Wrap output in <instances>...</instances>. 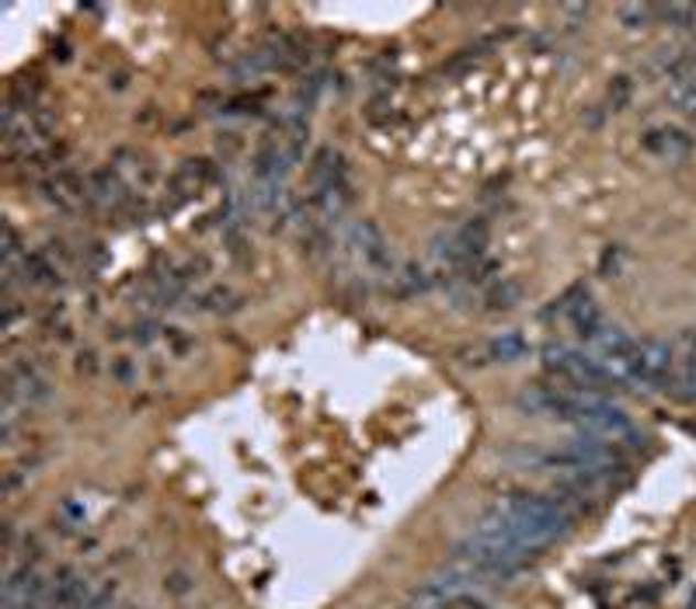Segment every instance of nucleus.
<instances>
[{
    "instance_id": "nucleus-1",
    "label": "nucleus",
    "mask_w": 696,
    "mask_h": 609,
    "mask_svg": "<svg viewBox=\"0 0 696 609\" xmlns=\"http://www.w3.org/2000/svg\"><path fill=\"white\" fill-rule=\"evenodd\" d=\"M568 526H572V509L561 498L547 494H515L477 522L481 533L509 540L530 557L543 547H551L554 540H561L568 533Z\"/></svg>"
},
{
    "instance_id": "nucleus-2",
    "label": "nucleus",
    "mask_w": 696,
    "mask_h": 609,
    "mask_svg": "<svg viewBox=\"0 0 696 609\" xmlns=\"http://www.w3.org/2000/svg\"><path fill=\"white\" fill-rule=\"evenodd\" d=\"M348 244H352V254L359 258L362 269L380 272V275H394V254H390L387 237L369 220H362L348 230Z\"/></svg>"
},
{
    "instance_id": "nucleus-3",
    "label": "nucleus",
    "mask_w": 696,
    "mask_h": 609,
    "mask_svg": "<svg viewBox=\"0 0 696 609\" xmlns=\"http://www.w3.org/2000/svg\"><path fill=\"white\" fill-rule=\"evenodd\" d=\"M672 369V348L665 341H641L634 356L623 362V380H641V383H662Z\"/></svg>"
},
{
    "instance_id": "nucleus-4",
    "label": "nucleus",
    "mask_w": 696,
    "mask_h": 609,
    "mask_svg": "<svg viewBox=\"0 0 696 609\" xmlns=\"http://www.w3.org/2000/svg\"><path fill=\"white\" fill-rule=\"evenodd\" d=\"M644 150L651 157H659L662 164H683L693 154V140L689 133H683L679 126H655L644 133Z\"/></svg>"
},
{
    "instance_id": "nucleus-5",
    "label": "nucleus",
    "mask_w": 696,
    "mask_h": 609,
    "mask_svg": "<svg viewBox=\"0 0 696 609\" xmlns=\"http://www.w3.org/2000/svg\"><path fill=\"white\" fill-rule=\"evenodd\" d=\"M42 596H46V581L32 568H18L4 581V609H39Z\"/></svg>"
},
{
    "instance_id": "nucleus-6",
    "label": "nucleus",
    "mask_w": 696,
    "mask_h": 609,
    "mask_svg": "<svg viewBox=\"0 0 696 609\" xmlns=\"http://www.w3.org/2000/svg\"><path fill=\"white\" fill-rule=\"evenodd\" d=\"M84 192H87V199L105 206V209H112V206H122L129 199V192L122 185V178L112 171V167H105V171H95L91 178L84 182Z\"/></svg>"
},
{
    "instance_id": "nucleus-7",
    "label": "nucleus",
    "mask_w": 696,
    "mask_h": 609,
    "mask_svg": "<svg viewBox=\"0 0 696 609\" xmlns=\"http://www.w3.org/2000/svg\"><path fill=\"white\" fill-rule=\"evenodd\" d=\"M672 362L679 366V390L683 398L696 401V335H683L679 348H672Z\"/></svg>"
},
{
    "instance_id": "nucleus-8",
    "label": "nucleus",
    "mask_w": 696,
    "mask_h": 609,
    "mask_svg": "<svg viewBox=\"0 0 696 609\" xmlns=\"http://www.w3.org/2000/svg\"><path fill=\"white\" fill-rule=\"evenodd\" d=\"M348 203H352V192H348L345 182H338V185H324V188L314 192V209H317L320 220H338V216L348 209Z\"/></svg>"
},
{
    "instance_id": "nucleus-9",
    "label": "nucleus",
    "mask_w": 696,
    "mask_h": 609,
    "mask_svg": "<svg viewBox=\"0 0 696 609\" xmlns=\"http://www.w3.org/2000/svg\"><path fill=\"white\" fill-rule=\"evenodd\" d=\"M311 182H314V188L345 182V167H341V154H338V150H331V146L317 150V157L311 164Z\"/></svg>"
},
{
    "instance_id": "nucleus-10",
    "label": "nucleus",
    "mask_w": 696,
    "mask_h": 609,
    "mask_svg": "<svg viewBox=\"0 0 696 609\" xmlns=\"http://www.w3.org/2000/svg\"><path fill=\"white\" fill-rule=\"evenodd\" d=\"M488 356L498 359V362H515L526 356V341H522V335L509 331V335H498L488 341Z\"/></svg>"
},
{
    "instance_id": "nucleus-11",
    "label": "nucleus",
    "mask_w": 696,
    "mask_h": 609,
    "mask_svg": "<svg viewBox=\"0 0 696 609\" xmlns=\"http://www.w3.org/2000/svg\"><path fill=\"white\" fill-rule=\"evenodd\" d=\"M519 296H522V290L515 286V282H494V286L485 293L491 311H509V307H515Z\"/></svg>"
},
{
    "instance_id": "nucleus-12",
    "label": "nucleus",
    "mask_w": 696,
    "mask_h": 609,
    "mask_svg": "<svg viewBox=\"0 0 696 609\" xmlns=\"http://www.w3.org/2000/svg\"><path fill=\"white\" fill-rule=\"evenodd\" d=\"M390 279L398 282V293H401V296H411V293H418V290L428 286V272H425V269H415V265L401 269L398 275H390Z\"/></svg>"
},
{
    "instance_id": "nucleus-13",
    "label": "nucleus",
    "mask_w": 696,
    "mask_h": 609,
    "mask_svg": "<svg viewBox=\"0 0 696 609\" xmlns=\"http://www.w3.org/2000/svg\"><path fill=\"white\" fill-rule=\"evenodd\" d=\"M651 18H655V8H648V4H623L620 8V21L627 29H648Z\"/></svg>"
},
{
    "instance_id": "nucleus-14",
    "label": "nucleus",
    "mask_w": 696,
    "mask_h": 609,
    "mask_svg": "<svg viewBox=\"0 0 696 609\" xmlns=\"http://www.w3.org/2000/svg\"><path fill=\"white\" fill-rule=\"evenodd\" d=\"M668 101L679 108V112H686V116H696V95L693 91H686V87H679V84H668Z\"/></svg>"
},
{
    "instance_id": "nucleus-15",
    "label": "nucleus",
    "mask_w": 696,
    "mask_h": 609,
    "mask_svg": "<svg viewBox=\"0 0 696 609\" xmlns=\"http://www.w3.org/2000/svg\"><path fill=\"white\" fill-rule=\"evenodd\" d=\"M630 98V80L627 77H617L613 87H609V101H613V108H623Z\"/></svg>"
},
{
    "instance_id": "nucleus-16",
    "label": "nucleus",
    "mask_w": 696,
    "mask_h": 609,
    "mask_svg": "<svg viewBox=\"0 0 696 609\" xmlns=\"http://www.w3.org/2000/svg\"><path fill=\"white\" fill-rule=\"evenodd\" d=\"M112 609H133V606H112Z\"/></svg>"
},
{
    "instance_id": "nucleus-17",
    "label": "nucleus",
    "mask_w": 696,
    "mask_h": 609,
    "mask_svg": "<svg viewBox=\"0 0 696 609\" xmlns=\"http://www.w3.org/2000/svg\"><path fill=\"white\" fill-rule=\"evenodd\" d=\"M474 609H485V606H474Z\"/></svg>"
}]
</instances>
